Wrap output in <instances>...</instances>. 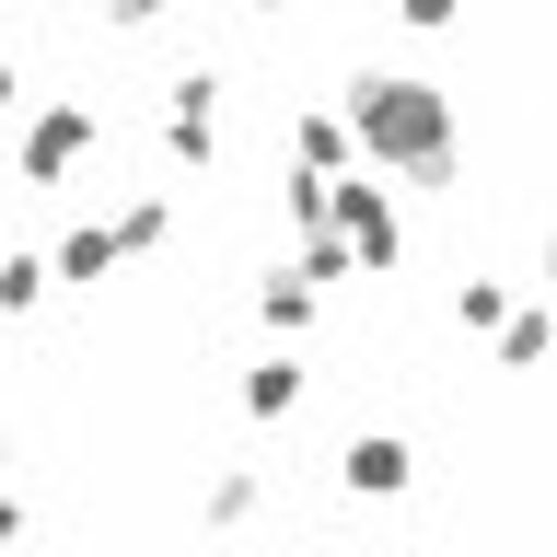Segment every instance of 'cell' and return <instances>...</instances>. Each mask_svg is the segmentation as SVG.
I'll return each mask as SVG.
<instances>
[{
    "instance_id": "cell-1",
    "label": "cell",
    "mask_w": 557,
    "mask_h": 557,
    "mask_svg": "<svg viewBox=\"0 0 557 557\" xmlns=\"http://www.w3.org/2000/svg\"><path fill=\"white\" fill-rule=\"evenodd\" d=\"M348 128H360V151H372V163L418 174V186H442L453 116H442V94H430V82H383V70H360V82H348Z\"/></svg>"
},
{
    "instance_id": "cell-2",
    "label": "cell",
    "mask_w": 557,
    "mask_h": 557,
    "mask_svg": "<svg viewBox=\"0 0 557 557\" xmlns=\"http://www.w3.org/2000/svg\"><path fill=\"white\" fill-rule=\"evenodd\" d=\"M104 139V104H82V94H59V104H35L24 128H12V174L24 186H70V163Z\"/></svg>"
},
{
    "instance_id": "cell-3",
    "label": "cell",
    "mask_w": 557,
    "mask_h": 557,
    "mask_svg": "<svg viewBox=\"0 0 557 557\" xmlns=\"http://www.w3.org/2000/svg\"><path fill=\"white\" fill-rule=\"evenodd\" d=\"M337 233L360 268H395V209H383V186H360V174H337Z\"/></svg>"
},
{
    "instance_id": "cell-4",
    "label": "cell",
    "mask_w": 557,
    "mask_h": 557,
    "mask_svg": "<svg viewBox=\"0 0 557 557\" xmlns=\"http://www.w3.org/2000/svg\"><path fill=\"white\" fill-rule=\"evenodd\" d=\"M47 268H59L70 290H94V278H116V268H128V244H116V221H70Z\"/></svg>"
},
{
    "instance_id": "cell-5",
    "label": "cell",
    "mask_w": 557,
    "mask_h": 557,
    "mask_svg": "<svg viewBox=\"0 0 557 557\" xmlns=\"http://www.w3.org/2000/svg\"><path fill=\"white\" fill-rule=\"evenodd\" d=\"M256 499H268V476H256V465H209V476H198V522H221V534H233V522H256Z\"/></svg>"
},
{
    "instance_id": "cell-6",
    "label": "cell",
    "mask_w": 557,
    "mask_h": 557,
    "mask_svg": "<svg viewBox=\"0 0 557 557\" xmlns=\"http://www.w3.org/2000/svg\"><path fill=\"white\" fill-rule=\"evenodd\" d=\"M348 487H360V499H395V487H407V442H395V430H360V442H348Z\"/></svg>"
},
{
    "instance_id": "cell-7",
    "label": "cell",
    "mask_w": 557,
    "mask_h": 557,
    "mask_svg": "<svg viewBox=\"0 0 557 557\" xmlns=\"http://www.w3.org/2000/svg\"><path fill=\"white\" fill-rule=\"evenodd\" d=\"M290 407H302V360L278 348V360H256V372H244V418H290Z\"/></svg>"
},
{
    "instance_id": "cell-8",
    "label": "cell",
    "mask_w": 557,
    "mask_h": 557,
    "mask_svg": "<svg viewBox=\"0 0 557 557\" xmlns=\"http://www.w3.org/2000/svg\"><path fill=\"white\" fill-rule=\"evenodd\" d=\"M47 290H59V268H47V256H24V244H12V256H0V313H35V302H47Z\"/></svg>"
},
{
    "instance_id": "cell-9",
    "label": "cell",
    "mask_w": 557,
    "mask_h": 557,
    "mask_svg": "<svg viewBox=\"0 0 557 557\" xmlns=\"http://www.w3.org/2000/svg\"><path fill=\"white\" fill-rule=\"evenodd\" d=\"M163 233H174V198H163V186H139V198L116 209V244H128V256H151Z\"/></svg>"
},
{
    "instance_id": "cell-10",
    "label": "cell",
    "mask_w": 557,
    "mask_h": 557,
    "mask_svg": "<svg viewBox=\"0 0 557 557\" xmlns=\"http://www.w3.org/2000/svg\"><path fill=\"white\" fill-rule=\"evenodd\" d=\"M290 151H302V174H337L348 163V116H290Z\"/></svg>"
},
{
    "instance_id": "cell-11",
    "label": "cell",
    "mask_w": 557,
    "mask_h": 557,
    "mask_svg": "<svg viewBox=\"0 0 557 557\" xmlns=\"http://www.w3.org/2000/svg\"><path fill=\"white\" fill-rule=\"evenodd\" d=\"M256 313H268L278 337H302V325H313V278H290V268H278L268 290H256Z\"/></svg>"
},
{
    "instance_id": "cell-12",
    "label": "cell",
    "mask_w": 557,
    "mask_h": 557,
    "mask_svg": "<svg viewBox=\"0 0 557 557\" xmlns=\"http://www.w3.org/2000/svg\"><path fill=\"white\" fill-rule=\"evenodd\" d=\"M453 313H465V325H511V302H499V278H465V290H453Z\"/></svg>"
},
{
    "instance_id": "cell-13",
    "label": "cell",
    "mask_w": 557,
    "mask_h": 557,
    "mask_svg": "<svg viewBox=\"0 0 557 557\" xmlns=\"http://www.w3.org/2000/svg\"><path fill=\"white\" fill-rule=\"evenodd\" d=\"M104 24H128V35H139V24H163V0H104Z\"/></svg>"
},
{
    "instance_id": "cell-14",
    "label": "cell",
    "mask_w": 557,
    "mask_h": 557,
    "mask_svg": "<svg viewBox=\"0 0 557 557\" xmlns=\"http://www.w3.org/2000/svg\"><path fill=\"white\" fill-rule=\"evenodd\" d=\"M24 546V499H12V487H0V557Z\"/></svg>"
},
{
    "instance_id": "cell-15",
    "label": "cell",
    "mask_w": 557,
    "mask_h": 557,
    "mask_svg": "<svg viewBox=\"0 0 557 557\" xmlns=\"http://www.w3.org/2000/svg\"><path fill=\"white\" fill-rule=\"evenodd\" d=\"M395 12H407V24H453V0H395Z\"/></svg>"
},
{
    "instance_id": "cell-16",
    "label": "cell",
    "mask_w": 557,
    "mask_h": 557,
    "mask_svg": "<svg viewBox=\"0 0 557 557\" xmlns=\"http://www.w3.org/2000/svg\"><path fill=\"white\" fill-rule=\"evenodd\" d=\"M12 104H24V82H12V70H0V116H12Z\"/></svg>"
},
{
    "instance_id": "cell-17",
    "label": "cell",
    "mask_w": 557,
    "mask_h": 557,
    "mask_svg": "<svg viewBox=\"0 0 557 557\" xmlns=\"http://www.w3.org/2000/svg\"><path fill=\"white\" fill-rule=\"evenodd\" d=\"M0 453H12V430H0Z\"/></svg>"
}]
</instances>
